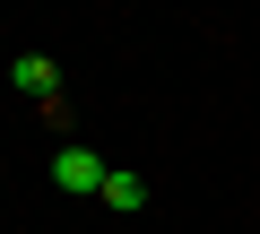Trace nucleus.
Returning <instances> with one entry per match:
<instances>
[{
    "mask_svg": "<svg viewBox=\"0 0 260 234\" xmlns=\"http://www.w3.org/2000/svg\"><path fill=\"white\" fill-rule=\"evenodd\" d=\"M9 87H18V95H35V104H61V61L18 52V61H9Z\"/></svg>",
    "mask_w": 260,
    "mask_h": 234,
    "instance_id": "obj_2",
    "label": "nucleus"
},
{
    "mask_svg": "<svg viewBox=\"0 0 260 234\" xmlns=\"http://www.w3.org/2000/svg\"><path fill=\"white\" fill-rule=\"evenodd\" d=\"M52 182H61V191H78V199H104V182H113V165H104L95 148H78V139H70V148L52 156Z\"/></svg>",
    "mask_w": 260,
    "mask_h": 234,
    "instance_id": "obj_1",
    "label": "nucleus"
},
{
    "mask_svg": "<svg viewBox=\"0 0 260 234\" xmlns=\"http://www.w3.org/2000/svg\"><path fill=\"white\" fill-rule=\"evenodd\" d=\"M104 208H121V217H139V208H148V182L113 165V182H104Z\"/></svg>",
    "mask_w": 260,
    "mask_h": 234,
    "instance_id": "obj_3",
    "label": "nucleus"
}]
</instances>
